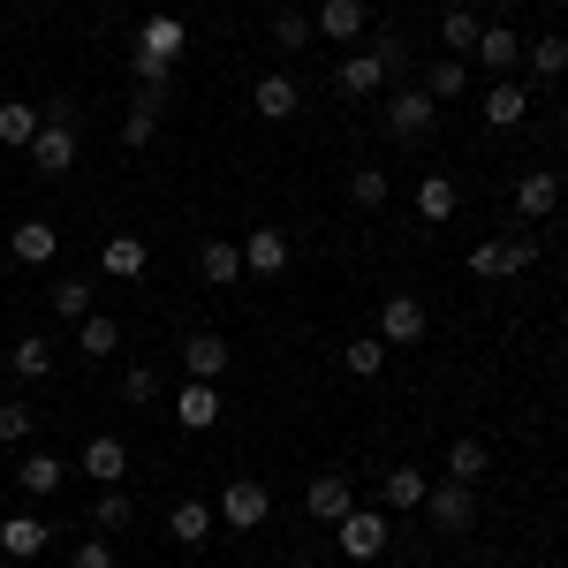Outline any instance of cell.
Returning a JSON list of instances; mask_svg holds the SVG:
<instances>
[{"mask_svg":"<svg viewBox=\"0 0 568 568\" xmlns=\"http://www.w3.org/2000/svg\"><path fill=\"white\" fill-rule=\"evenodd\" d=\"M69 568H114V546H106V538H84V546L69 554Z\"/></svg>","mask_w":568,"mask_h":568,"instance_id":"43","label":"cell"},{"mask_svg":"<svg viewBox=\"0 0 568 568\" xmlns=\"http://www.w3.org/2000/svg\"><path fill=\"white\" fill-rule=\"evenodd\" d=\"M463 84H470V61H455V53H447V61H433V77H425V91H433V99H455Z\"/></svg>","mask_w":568,"mask_h":568,"instance_id":"36","label":"cell"},{"mask_svg":"<svg viewBox=\"0 0 568 568\" xmlns=\"http://www.w3.org/2000/svg\"><path fill=\"white\" fill-rule=\"evenodd\" d=\"M561 136H568V114H561Z\"/></svg>","mask_w":568,"mask_h":568,"instance_id":"47","label":"cell"},{"mask_svg":"<svg viewBox=\"0 0 568 568\" xmlns=\"http://www.w3.org/2000/svg\"><path fill=\"white\" fill-rule=\"evenodd\" d=\"M122 470H130V447H122L114 433L84 439V478H99V485H122Z\"/></svg>","mask_w":568,"mask_h":568,"instance_id":"18","label":"cell"},{"mask_svg":"<svg viewBox=\"0 0 568 568\" xmlns=\"http://www.w3.org/2000/svg\"><path fill=\"white\" fill-rule=\"evenodd\" d=\"M433 114H439V99L425 84H402V91H387V130L402 136V144H417V136L433 130Z\"/></svg>","mask_w":568,"mask_h":568,"instance_id":"4","label":"cell"},{"mask_svg":"<svg viewBox=\"0 0 568 568\" xmlns=\"http://www.w3.org/2000/svg\"><path fill=\"white\" fill-rule=\"evenodd\" d=\"M379 342H387V349L425 342V304H417V296H387V311H379Z\"/></svg>","mask_w":568,"mask_h":568,"instance_id":"11","label":"cell"},{"mask_svg":"<svg viewBox=\"0 0 568 568\" xmlns=\"http://www.w3.org/2000/svg\"><path fill=\"white\" fill-rule=\"evenodd\" d=\"M425 516H433V530H447V538H455V530L478 524V493L447 478V485H433V493H425Z\"/></svg>","mask_w":568,"mask_h":568,"instance_id":"7","label":"cell"},{"mask_svg":"<svg viewBox=\"0 0 568 568\" xmlns=\"http://www.w3.org/2000/svg\"><path fill=\"white\" fill-rule=\"evenodd\" d=\"M455 205H463V190H455L447 175L417 182V220H433V227H439V220H455Z\"/></svg>","mask_w":568,"mask_h":568,"instance_id":"26","label":"cell"},{"mask_svg":"<svg viewBox=\"0 0 568 568\" xmlns=\"http://www.w3.org/2000/svg\"><path fill=\"white\" fill-rule=\"evenodd\" d=\"M478 31H485V16H470V8H447V16H439V45H455V61H470Z\"/></svg>","mask_w":568,"mask_h":568,"instance_id":"28","label":"cell"},{"mask_svg":"<svg viewBox=\"0 0 568 568\" xmlns=\"http://www.w3.org/2000/svg\"><path fill=\"white\" fill-rule=\"evenodd\" d=\"M31 425H39V417H31L23 402H0V447H23V439H31Z\"/></svg>","mask_w":568,"mask_h":568,"instance_id":"40","label":"cell"},{"mask_svg":"<svg viewBox=\"0 0 568 568\" xmlns=\"http://www.w3.org/2000/svg\"><path fill=\"white\" fill-rule=\"evenodd\" d=\"M175 417H182V433H213V425H220V387H213V379H182Z\"/></svg>","mask_w":568,"mask_h":568,"instance_id":"13","label":"cell"},{"mask_svg":"<svg viewBox=\"0 0 568 568\" xmlns=\"http://www.w3.org/2000/svg\"><path fill=\"white\" fill-rule=\"evenodd\" d=\"M77 349L84 356H114L122 349V326H114L106 311H91V318H77Z\"/></svg>","mask_w":568,"mask_h":568,"instance_id":"29","label":"cell"},{"mask_svg":"<svg viewBox=\"0 0 568 568\" xmlns=\"http://www.w3.org/2000/svg\"><path fill=\"white\" fill-rule=\"evenodd\" d=\"M447 478H455V485H478L485 478V439H455V447H447Z\"/></svg>","mask_w":568,"mask_h":568,"instance_id":"34","label":"cell"},{"mask_svg":"<svg viewBox=\"0 0 568 568\" xmlns=\"http://www.w3.org/2000/svg\"><path fill=\"white\" fill-rule=\"evenodd\" d=\"M45 106H23V99H0V144L8 152H31V136H39Z\"/></svg>","mask_w":568,"mask_h":568,"instance_id":"20","label":"cell"},{"mask_svg":"<svg viewBox=\"0 0 568 568\" xmlns=\"http://www.w3.org/2000/svg\"><path fill=\"white\" fill-rule=\"evenodd\" d=\"M0 554H8V561H39L45 554V524L39 516H8V524H0Z\"/></svg>","mask_w":568,"mask_h":568,"instance_id":"22","label":"cell"},{"mask_svg":"<svg viewBox=\"0 0 568 568\" xmlns=\"http://www.w3.org/2000/svg\"><path fill=\"white\" fill-rule=\"evenodd\" d=\"M227 364H235V356H227L220 334H190V342H182V372H190V379H220Z\"/></svg>","mask_w":568,"mask_h":568,"instance_id":"19","label":"cell"},{"mask_svg":"<svg viewBox=\"0 0 568 568\" xmlns=\"http://www.w3.org/2000/svg\"><path fill=\"white\" fill-rule=\"evenodd\" d=\"M213 524H220V516L205 508V500H182L175 516H168V530H175L182 546H205V538H213Z\"/></svg>","mask_w":568,"mask_h":568,"instance_id":"31","label":"cell"},{"mask_svg":"<svg viewBox=\"0 0 568 568\" xmlns=\"http://www.w3.org/2000/svg\"><path fill=\"white\" fill-rule=\"evenodd\" d=\"M342 364H349V379H379L387 372V342L379 334H356L349 349H342Z\"/></svg>","mask_w":568,"mask_h":568,"instance_id":"30","label":"cell"},{"mask_svg":"<svg viewBox=\"0 0 568 568\" xmlns=\"http://www.w3.org/2000/svg\"><path fill=\"white\" fill-rule=\"evenodd\" d=\"M197 273H205V281H213V288H235V281H243V243H205V251H197Z\"/></svg>","mask_w":568,"mask_h":568,"instance_id":"24","label":"cell"},{"mask_svg":"<svg viewBox=\"0 0 568 568\" xmlns=\"http://www.w3.org/2000/svg\"><path fill=\"white\" fill-rule=\"evenodd\" d=\"M349 508H356L349 470H326V478H311V493H304V516H311V524H342Z\"/></svg>","mask_w":568,"mask_h":568,"instance_id":"8","label":"cell"},{"mask_svg":"<svg viewBox=\"0 0 568 568\" xmlns=\"http://www.w3.org/2000/svg\"><path fill=\"white\" fill-rule=\"evenodd\" d=\"M144 265H152V251H144V235H130V227L99 243V273L106 281H144Z\"/></svg>","mask_w":568,"mask_h":568,"instance_id":"9","label":"cell"},{"mask_svg":"<svg viewBox=\"0 0 568 568\" xmlns=\"http://www.w3.org/2000/svg\"><path fill=\"white\" fill-rule=\"evenodd\" d=\"M273 39L281 45H311V16L304 8H281V16H273Z\"/></svg>","mask_w":568,"mask_h":568,"instance_id":"42","label":"cell"},{"mask_svg":"<svg viewBox=\"0 0 568 568\" xmlns=\"http://www.w3.org/2000/svg\"><path fill=\"white\" fill-rule=\"evenodd\" d=\"M439 8H463V0H439Z\"/></svg>","mask_w":568,"mask_h":568,"instance_id":"45","label":"cell"},{"mask_svg":"<svg viewBox=\"0 0 568 568\" xmlns=\"http://www.w3.org/2000/svg\"><path fill=\"white\" fill-rule=\"evenodd\" d=\"M524 114H530V91L524 84H508V77L485 84V122H493V130H524Z\"/></svg>","mask_w":568,"mask_h":568,"instance_id":"17","label":"cell"},{"mask_svg":"<svg viewBox=\"0 0 568 568\" xmlns=\"http://www.w3.org/2000/svg\"><path fill=\"white\" fill-rule=\"evenodd\" d=\"M524 61H530V77H538V84H554V77H568V39H538V45H524Z\"/></svg>","mask_w":568,"mask_h":568,"instance_id":"33","label":"cell"},{"mask_svg":"<svg viewBox=\"0 0 568 568\" xmlns=\"http://www.w3.org/2000/svg\"><path fill=\"white\" fill-rule=\"evenodd\" d=\"M524 265H538V235H508V273H524Z\"/></svg>","mask_w":568,"mask_h":568,"instance_id":"44","label":"cell"},{"mask_svg":"<svg viewBox=\"0 0 568 568\" xmlns=\"http://www.w3.org/2000/svg\"><path fill=\"white\" fill-rule=\"evenodd\" d=\"M53 311H61L69 326H77V318H91V281H61V288H53Z\"/></svg>","mask_w":568,"mask_h":568,"instance_id":"38","label":"cell"},{"mask_svg":"<svg viewBox=\"0 0 568 568\" xmlns=\"http://www.w3.org/2000/svg\"><path fill=\"white\" fill-rule=\"evenodd\" d=\"M8 251H16V265H45L53 251H61V227H53V220H16Z\"/></svg>","mask_w":568,"mask_h":568,"instance_id":"14","label":"cell"},{"mask_svg":"<svg viewBox=\"0 0 568 568\" xmlns=\"http://www.w3.org/2000/svg\"><path fill=\"white\" fill-rule=\"evenodd\" d=\"M296 106H304V91H296V77H281V69L251 84V114H258V122H288Z\"/></svg>","mask_w":568,"mask_h":568,"instance_id":"10","label":"cell"},{"mask_svg":"<svg viewBox=\"0 0 568 568\" xmlns=\"http://www.w3.org/2000/svg\"><path fill=\"white\" fill-rule=\"evenodd\" d=\"M379 493H387V508H402V516H409V508H425L433 478H425V470H409V463H394L387 478H379Z\"/></svg>","mask_w":568,"mask_h":568,"instance_id":"23","label":"cell"},{"mask_svg":"<svg viewBox=\"0 0 568 568\" xmlns=\"http://www.w3.org/2000/svg\"><path fill=\"white\" fill-rule=\"evenodd\" d=\"M213 516H220L227 530H258L265 516H273V493H265L258 478H235L227 493H220V508H213Z\"/></svg>","mask_w":568,"mask_h":568,"instance_id":"6","label":"cell"},{"mask_svg":"<svg viewBox=\"0 0 568 568\" xmlns=\"http://www.w3.org/2000/svg\"><path fill=\"white\" fill-rule=\"evenodd\" d=\"M516 53H524V39H516L508 23H485V31H478V45H470V61H485V69H508Z\"/></svg>","mask_w":568,"mask_h":568,"instance_id":"27","label":"cell"},{"mask_svg":"<svg viewBox=\"0 0 568 568\" xmlns=\"http://www.w3.org/2000/svg\"><path fill=\"white\" fill-rule=\"evenodd\" d=\"M61 478H69V470H61V455H23V463H16V485H23L31 500L61 493Z\"/></svg>","mask_w":568,"mask_h":568,"instance_id":"25","label":"cell"},{"mask_svg":"<svg viewBox=\"0 0 568 568\" xmlns=\"http://www.w3.org/2000/svg\"><path fill=\"white\" fill-rule=\"evenodd\" d=\"M387 190H394L387 168H356V175H349V197L364 205V213H379V205H387Z\"/></svg>","mask_w":568,"mask_h":568,"instance_id":"35","label":"cell"},{"mask_svg":"<svg viewBox=\"0 0 568 568\" xmlns=\"http://www.w3.org/2000/svg\"><path fill=\"white\" fill-rule=\"evenodd\" d=\"M387 538H394V524L379 516V508H349V516L334 524V546H342L349 561H379V554H387Z\"/></svg>","mask_w":568,"mask_h":568,"instance_id":"3","label":"cell"},{"mask_svg":"<svg viewBox=\"0 0 568 568\" xmlns=\"http://www.w3.org/2000/svg\"><path fill=\"white\" fill-rule=\"evenodd\" d=\"M152 394H160V372H152V364H122V402H136V409H144Z\"/></svg>","mask_w":568,"mask_h":568,"instance_id":"39","label":"cell"},{"mask_svg":"<svg viewBox=\"0 0 568 568\" xmlns=\"http://www.w3.org/2000/svg\"><path fill=\"white\" fill-rule=\"evenodd\" d=\"M470 273H478V281H508V243H493V235H485L478 251H470Z\"/></svg>","mask_w":568,"mask_h":568,"instance_id":"37","label":"cell"},{"mask_svg":"<svg viewBox=\"0 0 568 568\" xmlns=\"http://www.w3.org/2000/svg\"><path fill=\"white\" fill-rule=\"evenodd\" d=\"M500 8H516V0H500Z\"/></svg>","mask_w":568,"mask_h":568,"instance_id":"48","label":"cell"},{"mask_svg":"<svg viewBox=\"0 0 568 568\" xmlns=\"http://www.w3.org/2000/svg\"><path fill=\"white\" fill-rule=\"evenodd\" d=\"M160 106H168V91L160 84H136V106H130V122H122V144H152V136H160Z\"/></svg>","mask_w":568,"mask_h":568,"instance_id":"16","label":"cell"},{"mask_svg":"<svg viewBox=\"0 0 568 568\" xmlns=\"http://www.w3.org/2000/svg\"><path fill=\"white\" fill-rule=\"evenodd\" d=\"M554 205H561V175H554V168H530V175L516 182V213H524V220H546Z\"/></svg>","mask_w":568,"mask_h":568,"instance_id":"15","label":"cell"},{"mask_svg":"<svg viewBox=\"0 0 568 568\" xmlns=\"http://www.w3.org/2000/svg\"><path fill=\"white\" fill-rule=\"evenodd\" d=\"M311 31H326L334 45H356V39H364V0H326Z\"/></svg>","mask_w":568,"mask_h":568,"instance_id":"21","label":"cell"},{"mask_svg":"<svg viewBox=\"0 0 568 568\" xmlns=\"http://www.w3.org/2000/svg\"><path fill=\"white\" fill-rule=\"evenodd\" d=\"M99 530H130V493H122V485L99 493Z\"/></svg>","mask_w":568,"mask_h":568,"instance_id":"41","label":"cell"},{"mask_svg":"<svg viewBox=\"0 0 568 568\" xmlns=\"http://www.w3.org/2000/svg\"><path fill=\"white\" fill-rule=\"evenodd\" d=\"M8 364H16V379H45V372H53V342H45V334H23V342L8 349Z\"/></svg>","mask_w":568,"mask_h":568,"instance_id":"32","label":"cell"},{"mask_svg":"<svg viewBox=\"0 0 568 568\" xmlns=\"http://www.w3.org/2000/svg\"><path fill=\"white\" fill-rule=\"evenodd\" d=\"M243 273H258V281L288 273V235H281V227H251V235H243Z\"/></svg>","mask_w":568,"mask_h":568,"instance_id":"12","label":"cell"},{"mask_svg":"<svg viewBox=\"0 0 568 568\" xmlns=\"http://www.w3.org/2000/svg\"><path fill=\"white\" fill-rule=\"evenodd\" d=\"M265 568H288V561H265Z\"/></svg>","mask_w":568,"mask_h":568,"instance_id":"46","label":"cell"},{"mask_svg":"<svg viewBox=\"0 0 568 568\" xmlns=\"http://www.w3.org/2000/svg\"><path fill=\"white\" fill-rule=\"evenodd\" d=\"M402 69H409V45H402V39H379V45H356V53H342L334 84L349 91V99H379V91H387V77H402Z\"/></svg>","mask_w":568,"mask_h":568,"instance_id":"2","label":"cell"},{"mask_svg":"<svg viewBox=\"0 0 568 568\" xmlns=\"http://www.w3.org/2000/svg\"><path fill=\"white\" fill-rule=\"evenodd\" d=\"M182 16H144V31H136L130 45V69H136V84H175V69H182Z\"/></svg>","mask_w":568,"mask_h":568,"instance_id":"1","label":"cell"},{"mask_svg":"<svg viewBox=\"0 0 568 568\" xmlns=\"http://www.w3.org/2000/svg\"><path fill=\"white\" fill-rule=\"evenodd\" d=\"M31 168L39 175H69L77 168V130H69V114H45L39 136H31Z\"/></svg>","mask_w":568,"mask_h":568,"instance_id":"5","label":"cell"}]
</instances>
